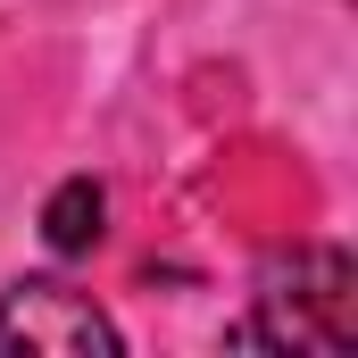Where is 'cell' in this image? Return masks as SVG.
I'll return each instance as SVG.
<instances>
[{
    "instance_id": "1",
    "label": "cell",
    "mask_w": 358,
    "mask_h": 358,
    "mask_svg": "<svg viewBox=\"0 0 358 358\" xmlns=\"http://www.w3.org/2000/svg\"><path fill=\"white\" fill-rule=\"evenodd\" d=\"M242 342L342 358L358 342V267H350V250L317 242V250H283V259H267V267H259V292H250V325H242Z\"/></svg>"
},
{
    "instance_id": "2",
    "label": "cell",
    "mask_w": 358,
    "mask_h": 358,
    "mask_svg": "<svg viewBox=\"0 0 358 358\" xmlns=\"http://www.w3.org/2000/svg\"><path fill=\"white\" fill-rule=\"evenodd\" d=\"M117 350H125V334L76 283L25 275L0 292V358H117Z\"/></svg>"
},
{
    "instance_id": "3",
    "label": "cell",
    "mask_w": 358,
    "mask_h": 358,
    "mask_svg": "<svg viewBox=\"0 0 358 358\" xmlns=\"http://www.w3.org/2000/svg\"><path fill=\"white\" fill-rule=\"evenodd\" d=\"M100 234H108V192H100L92 176H67L50 200H42V242H50L59 259L100 250Z\"/></svg>"
}]
</instances>
